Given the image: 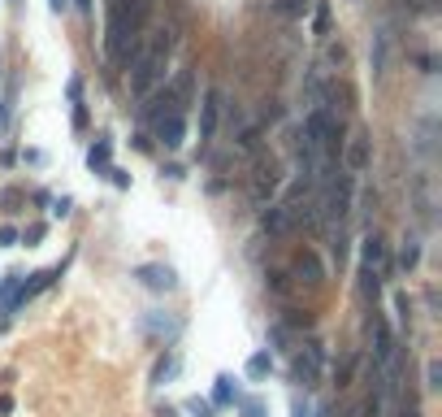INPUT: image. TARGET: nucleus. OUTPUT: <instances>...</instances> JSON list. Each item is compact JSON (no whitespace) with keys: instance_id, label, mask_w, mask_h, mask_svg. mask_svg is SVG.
<instances>
[{"instance_id":"412c9836","label":"nucleus","mask_w":442,"mask_h":417,"mask_svg":"<svg viewBox=\"0 0 442 417\" xmlns=\"http://www.w3.org/2000/svg\"><path fill=\"white\" fill-rule=\"evenodd\" d=\"M195 417H212V405H208V400H191V405H187Z\"/></svg>"},{"instance_id":"0eeeda50","label":"nucleus","mask_w":442,"mask_h":417,"mask_svg":"<svg viewBox=\"0 0 442 417\" xmlns=\"http://www.w3.org/2000/svg\"><path fill=\"white\" fill-rule=\"evenodd\" d=\"M139 278H143V287H152V292H169L174 269L169 265H139Z\"/></svg>"},{"instance_id":"20e7f679","label":"nucleus","mask_w":442,"mask_h":417,"mask_svg":"<svg viewBox=\"0 0 442 417\" xmlns=\"http://www.w3.org/2000/svg\"><path fill=\"white\" fill-rule=\"evenodd\" d=\"M156 135H160V143H165V148H178V143L187 139L183 114H160V118H156Z\"/></svg>"},{"instance_id":"bb28decb","label":"nucleus","mask_w":442,"mask_h":417,"mask_svg":"<svg viewBox=\"0 0 442 417\" xmlns=\"http://www.w3.org/2000/svg\"><path fill=\"white\" fill-rule=\"evenodd\" d=\"M65 5H70V0H53V9H57V13H61V9H65Z\"/></svg>"},{"instance_id":"5701e85b","label":"nucleus","mask_w":442,"mask_h":417,"mask_svg":"<svg viewBox=\"0 0 442 417\" xmlns=\"http://www.w3.org/2000/svg\"><path fill=\"white\" fill-rule=\"evenodd\" d=\"M39 239H44V222H39V227H30V231H26V244H39Z\"/></svg>"},{"instance_id":"a878e982","label":"nucleus","mask_w":442,"mask_h":417,"mask_svg":"<svg viewBox=\"0 0 442 417\" xmlns=\"http://www.w3.org/2000/svg\"><path fill=\"white\" fill-rule=\"evenodd\" d=\"M74 5H78V9H83V13H91V0H74Z\"/></svg>"},{"instance_id":"39448f33","label":"nucleus","mask_w":442,"mask_h":417,"mask_svg":"<svg viewBox=\"0 0 442 417\" xmlns=\"http://www.w3.org/2000/svg\"><path fill=\"white\" fill-rule=\"evenodd\" d=\"M217 118H221V91L212 87V91H204V105H200V139H212Z\"/></svg>"},{"instance_id":"4be33fe9","label":"nucleus","mask_w":442,"mask_h":417,"mask_svg":"<svg viewBox=\"0 0 442 417\" xmlns=\"http://www.w3.org/2000/svg\"><path fill=\"white\" fill-rule=\"evenodd\" d=\"M0 244L13 248V244H18V231H13V227H0Z\"/></svg>"},{"instance_id":"f257e3e1","label":"nucleus","mask_w":442,"mask_h":417,"mask_svg":"<svg viewBox=\"0 0 442 417\" xmlns=\"http://www.w3.org/2000/svg\"><path fill=\"white\" fill-rule=\"evenodd\" d=\"M174 48V35L169 30H160V35L143 48V53L135 57V66H130V87H135V96H147L160 78H165V57Z\"/></svg>"},{"instance_id":"7ed1b4c3","label":"nucleus","mask_w":442,"mask_h":417,"mask_svg":"<svg viewBox=\"0 0 442 417\" xmlns=\"http://www.w3.org/2000/svg\"><path fill=\"white\" fill-rule=\"evenodd\" d=\"M260 227H265L273 239H282V235H291L295 227H300V213H295L286 200H282V204H269V208H265V218H260Z\"/></svg>"},{"instance_id":"f3484780","label":"nucleus","mask_w":442,"mask_h":417,"mask_svg":"<svg viewBox=\"0 0 442 417\" xmlns=\"http://www.w3.org/2000/svg\"><path fill=\"white\" fill-rule=\"evenodd\" d=\"M378 413H382V400L373 396V400H365V405H360V409L351 413V417H378Z\"/></svg>"},{"instance_id":"6ab92c4d","label":"nucleus","mask_w":442,"mask_h":417,"mask_svg":"<svg viewBox=\"0 0 442 417\" xmlns=\"http://www.w3.org/2000/svg\"><path fill=\"white\" fill-rule=\"evenodd\" d=\"M425 387H442V365L430 361V370H425Z\"/></svg>"},{"instance_id":"2eb2a0df","label":"nucleus","mask_w":442,"mask_h":417,"mask_svg":"<svg viewBox=\"0 0 442 417\" xmlns=\"http://www.w3.org/2000/svg\"><path fill=\"white\" fill-rule=\"evenodd\" d=\"M304 9H308V0H277V13H282V18H304Z\"/></svg>"},{"instance_id":"f03ea898","label":"nucleus","mask_w":442,"mask_h":417,"mask_svg":"<svg viewBox=\"0 0 442 417\" xmlns=\"http://www.w3.org/2000/svg\"><path fill=\"white\" fill-rule=\"evenodd\" d=\"M321 365H325L321 344H304L300 352H295V361H291V374H295V382H304V387H317V382H321Z\"/></svg>"},{"instance_id":"423d86ee","label":"nucleus","mask_w":442,"mask_h":417,"mask_svg":"<svg viewBox=\"0 0 442 417\" xmlns=\"http://www.w3.org/2000/svg\"><path fill=\"white\" fill-rule=\"evenodd\" d=\"M295 278L300 283H308V287H321V261H317V252H300L295 256Z\"/></svg>"},{"instance_id":"dca6fc26","label":"nucleus","mask_w":442,"mask_h":417,"mask_svg":"<svg viewBox=\"0 0 442 417\" xmlns=\"http://www.w3.org/2000/svg\"><path fill=\"white\" fill-rule=\"evenodd\" d=\"M87 166H91V170H95V166H109V139H100V143L87 152Z\"/></svg>"},{"instance_id":"b1692460","label":"nucleus","mask_w":442,"mask_h":417,"mask_svg":"<svg viewBox=\"0 0 442 417\" xmlns=\"http://www.w3.org/2000/svg\"><path fill=\"white\" fill-rule=\"evenodd\" d=\"M9 413H13V400H9V396H0V417H9Z\"/></svg>"},{"instance_id":"6e6552de","label":"nucleus","mask_w":442,"mask_h":417,"mask_svg":"<svg viewBox=\"0 0 442 417\" xmlns=\"http://www.w3.org/2000/svg\"><path fill=\"white\" fill-rule=\"evenodd\" d=\"M382 265H386V244H382V235H369L365 239V274L382 278Z\"/></svg>"},{"instance_id":"1a4fd4ad","label":"nucleus","mask_w":442,"mask_h":417,"mask_svg":"<svg viewBox=\"0 0 442 417\" xmlns=\"http://www.w3.org/2000/svg\"><path fill=\"white\" fill-rule=\"evenodd\" d=\"M365 166H369V135H356V139L347 143V170L360 174Z\"/></svg>"},{"instance_id":"f8f14e48","label":"nucleus","mask_w":442,"mask_h":417,"mask_svg":"<svg viewBox=\"0 0 442 417\" xmlns=\"http://www.w3.org/2000/svg\"><path fill=\"white\" fill-rule=\"evenodd\" d=\"M239 413H243V417H269V409H265V400H260V396L239 400Z\"/></svg>"},{"instance_id":"4468645a","label":"nucleus","mask_w":442,"mask_h":417,"mask_svg":"<svg viewBox=\"0 0 442 417\" xmlns=\"http://www.w3.org/2000/svg\"><path fill=\"white\" fill-rule=\"evenodd\" d=\"M416 261H421V244H416V239H407L403 252H399V265H403V269H412Z\"/></svg>"},{"instance_id":"9d476101","label":"nucleus","mask_w":442,"mask_h":417,"mask_svg":"<svg viewBox=\"0 0 442 417\" xmlns=\"http://www.w3.org/2000/svg\"><path fill=\"white\" fill-rule=\"evenodd\" d=\"M273 187H277V170L269 166V170H260V174H256V183H252V196H256V204H265V200L273 196Z\"/></svg>"},{"instance_id":"393cba45","label":"nucleus","mask_w":442,"mask_h":417,"mask_svg":"<svg viewBox=\"0 0 442 417\" xmlns=\"http://www.w3.org/2000/svg\"><path fill=\"white\" fill-rule=\"evenodd\" d=\"M291 413H295V417H308V405H304V400H295V405H291Z\"/></svg>"},{"instance_id":"aec40b11","label":"nucleus","mask_w":442,"mask_h":417,"mask_svg":"<svg viewBox=\"0 0 442 417\" xmlns=\"http://www.w3.org/2000/svg\"><path fill=\"white\" fill-rule=\"evenodd\" d=\"M317 35H325V26H330V5H317Z\"/></svg>"},{"instance_id":"9b49d317","label":"nucleus","mask_w":442,"mask_h":417,"mask_svg":"<svg viewBox=\"0 0 442 417\" xmlns=\"http://www.w3.org/2000/svg\"><path fill=\"white\" fill-rule=\"evenodd\" d=\"M269 370H273L269 352H256V357L248 361V378H269Z\"/></svg>"},{"instance_id":"ddd939ff","label":"nucleus","mask_w":442,"mask_h":417,"mask_svg":"<svg viewBox=\"0 0 442 417\" xmlns=\"http://www.w3.org/2000/svg\"><path fill=\"white\" fill-rule=\"evenodd\" d=\"M230 400H234V387H230V378H217V387H212V405H230Z\"/></svg>"},{"instance_id":"a211bd4d","label":"nucleus","mask_w":442,"mask_h":417,"mask_svg":"<svg viewBox=\"0 0 442 417\" xmlns=\"http://www.w3.org/2000/svg\"><path fill=\"white\" fill-rule=\"evenodd\" d=\"M386 66V30H378V53H373V70Z\"/></svg>"}]
</instances>
